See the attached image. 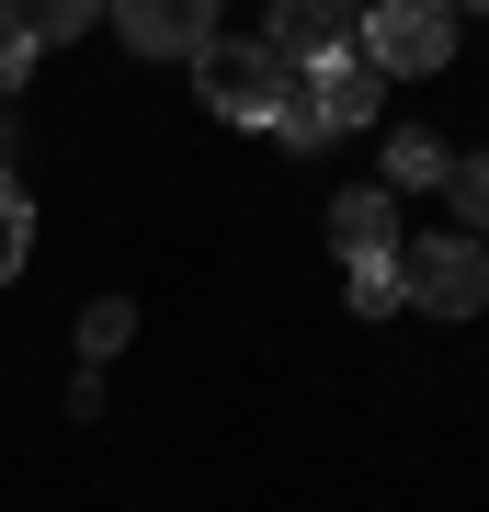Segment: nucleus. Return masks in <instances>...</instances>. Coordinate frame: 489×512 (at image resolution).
<instances>
[{"label": "nucleus", "instance_id": "4", "mask_svg": "<svg viewBox=\"0 0 489 512\" xmlns=\"http://www.w3.org/2000/svg\"><path fill=\"white\" fill-rule=\"evenodd\" d=\"M364 57H376L387 80H433L455 57V0H376V12H364Z\"/></svg>", "mask_w": 489, "mask_h": 512}, {"label": "nucleus", "instance_id": "14", "mask_svg": "<svg viewBox=\"0 0 489 512\" xmlns=\"http://www.w3.org/2000/svg\"><path fill=\"white\" fill-rule=\"evenodd\" d=\"M455 12H489V0H455Z\"/></svg>", "mask_w": 489, "mask_h": 512}, {"label": "nucleus", "instance_id": "12", "mask_svg": "<svg viewBox=\"0 0 489 512\" xmlns=\"http://www.w3.org/2000/svg\"><path fill=\"white\" fill-rule=\"evenodd\" d=\"M23 251H35V205H23V183L0 171V285L23 274Z\"/></svg>", "mask_w": 489, "mask_h": 512}, {"label": "nucleus", "instance_id": "9", "mask_svg": "<svg viewBox=\"0 0 489 512\" xmlns=\"http://www.w3.org/2000/svg\"><path fill=\"white\" fill-rule=\"evenodd\" d=\"M444 171H455V160H444V137H421V126H399V148H387V194H433Z\"/></svg>", "mask_w": 489, "mask_h": 512}, {"label": "nucleus", "instance_id": "5", "mask_svg": "<svg viewBox=\"0 0 489 512\" xmlns=\"http://www.w3.org/2000/svg\"><path fill=\"white\" fill-rule=\"evenodd\" d=\"M103 23L137 57H194L205 35H217V0H103Z\"/></svg>", "mask_w": 489, "mask_h": 512}, {"label": "nucleus", "instance_id": "6", "mask_svg": "<svg viewBox=\"0 0 489 512\" xmlns=\"http://www.w3.org/2000/svg\"><path fill=\"white\" fill-rule=\"evenodd\" d=\"M353 23H364L353 0H273V35H262V46L285 57V69H308V57H330V46L353 35Z\"/></svg>", "mask_w": 489, "mask_h": 512}, {"label": "nucleus", "instance_id": "1", "mask_svg": "<svg viewBox=\"0 0 489 512\" xmlns=\"http://www.w3.org/2000/svg\"><path fill=\"white\" fill-rule=\"evenodd\" d=\"M376 57H353V46H330L308 57V69L285 80V103H273V137L285 148H330V137H353V126H376Z\"/></svg>", "mask_w": 489, "mask_h": 512}, {"label": "nucleus", "instance_id": "11", "mask_svg": "<svg viewBox=\"0 0 489 512\" xmlns=\"http://www.w3.org/2000/svg\"><path fill=\"white\" fill-rule=\"evenodd\" d=\"M444 194H455V228H467V239H489V148L444 171Z\"/></svg>", "mask_w": 489, "mask_h": 512}, {"label": "nucleus", "instance_id": "8", "mask_svg": "<svg viewBox=\"0 0 489 512\" xmlns=\"http://www.w3.org/2000/svg\"><path fill=\"white\" fill-rule=\"evenodd\" d=\"M103 23V0H0V46H23V57H46V46H69Z\"/></svg>", "mask_w": 489, "mask_h": 512}, {"label": "nucleus", "instance_id": "7", "mask_svg": "<svg viewBox=\"0 0 489 512\" xmlns=\"http://www.w3.org/2000/svg\"><path fill=\"white\" fill-rule=\"evenodd\" d=\"M330 251H342V262H387V251H399V194L353 183L342 205H330Z\"/></svg>", "mask_w": 489, "mask_h": 512}, {"label": "nucleus", "instance_id": "13", "mask_svg": "<svg viewBox=\"0 0 489 512\" xmlns=\"http://www.w3.org/2000/svg\"><path fill=\"white\" fill-rule=\"evenodd\" d=\"M353 308H364V319L399 308V251H387V262H353Z\"/></svg>", "mask_w": 489, "mask_h": 512}, {"label": "nucleus", "instance_id": "10", "mask_svg": "<svg viewBox=\"0 0 489 512\" xmlns=\"http://www.w3.org/2000/svg\"><path fill=\"white\" fill-rule=\"evenodd\" d=\"M126 330H137L126 296H91V308H80V353H91V365H114V353H126Z\"/></svg>", "mask_w": 489, "mask_h": 512}, {"label": "nucleus", "instance_id": "3", "mask_svg": "<svg viewBox=\"0 0 489 512\" xmlns=\"http://www.w3.org/2000/svg\"><path fill=\"white\" fill-rule=\"evenodd\" d=\"M399 296H410V308H433V319H478V308H489V251H478L467 228L410 239V251H399Z\"/></svg>", "mask_w": 489, "mask_h": 512}, {"label": "nucleus", "instance_id": "2", "mask_svg": "<svg viewBox=\"0 0 489 512\" xmlns=\"http://www.w3.org/2000/svg\"><path fill=\"white\" fill-rule=\"evenodd\" d=\"M285 80H296V69H285L262 35H205V46H194V92H205V114H228V126H273Z\"/></svg>", "mask_w": 489, "mask_h": 512}]
</instances>
